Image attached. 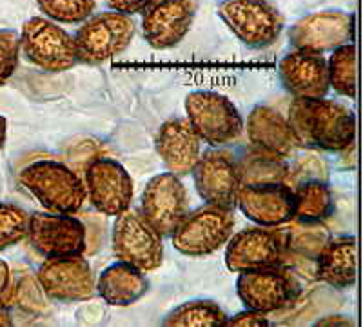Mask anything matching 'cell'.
<instances>
[{
    "mask_svg": "<svg viewBox=\"0 0 363 327\" xmlns=\"http://www.w3.org/2000/svg\"><path fill=\"white\" fill-rule=\"evenodd\" d=\"M298 145L343 151L354 144L356 118L345 104L323 99H294L287 113Z\"/></svg>",
    "mask_w": 363,
    "mask_h": 327,
    "instance_id": "6da1fadb",
    "label": "cell"
},
{
    "mask_svg": "<svg viewBox=\"0 0 363 327\" xmlns=\"http://www.w3.org/2000/svg\"><path fill=\"white\" fill-rule=\"evenodd\" d=\"M18 182L45 211L74 213L86 202V186L77 171L58 160H35L18 173Z\"/></svg>",
    "mask_w": 363,
    "mask_h": 327,
    "instance_id": "7a4b0ae2",
    "label": "cell"
},
{
    "mask_svg": "<svg viewBox=\"0 0 363 327\" xmlns=\"http://www.w3.org/2000/svg\"><path fill=\"white\" fill-rule=\"evenodd\" d=\"M187 122L200 140L211 148H223L242 137L245 122L233 100L209 89L191 92L186 96Z\"/></svg>",
    "mask_w": 363,
    "mask_h": 327,
    "instance_id": "3957f363",
    "label": "cell"
},
{
    "mask_svg": "<svg viewBox=\"0 0 363 327\" xmlns=\"http://www.w3.org/2000/svg\"><path fill=\"white\" fill-rule=\"evenodd\" d=\"M136 35V26L129 15L118 11H106L91 15L74 33V48L79 62H108L131 46Z\"/></svg>",
    "mask_w": 363,
    "mask_h": 327,
    "instance_id": "277c9868",
    "label": "cell"
},
{
    "mask_svg": "<svg viewBox=\"0 0 363 327\" xmlns=\"http://www.w3.org/2000/svg\"><path fill=\"white\" fill-rule=\"evenodd\" d=\"M235 229V209L206 206L187 211L180 220L171 240L177 251L186 257H207L227 244Z\"/></svg>",
    "mask_w": 363,
    "mask_h": 327,
    "instance_id": "5b68a950",
    "label": "cell"
},
{
    "mask_svg": "<svg viewBox=\"0 0 363 327\" xmlns=\"http://www.w3.org/2000/svg\"><path fill=\"white\" fill-rule=\"evenodd\" d=\"M218 15L244 46L265 50L280 38L285 21L269 0H222Z\"/></svg>",
    "mask_w": 363,
    "mask_h": 327,
    "instance_id": "8992f818",
    "label": "cell"
},
{
    "mask_svg": "<svg viewBox=\"0 0 363 327\" xmlns=\"http://www.w3.org/2000/svg\"><path fill=\"white\" fill-rule=\"evenodd\" d=\"M21 53L48 73H62L79 64L73 37L45 17L29 18L22 26Z\"/></svg>",
    "mask_w": 363,
    "mask_h": 327,
    "instance_id": "52a82bcc",
    "label": "cell"
},
{
    "mask_svg": "<svg viewBox=\"0 0 363 327\" xmlns=\"http://www.w3.org/2000/svg\"><path fill=\"white\" fill-rule=\"evenodd\" d=\"M164 236L149 224L144 215L125 209L116 215L113 224V253L120 262L131 264L140 271L158 270L164 260Z\"/></svg>",
    "mask_w": 363,
    "mask_h": 327,
    "instance_id": "ba28073f",
    "label": "cell"
},
{
    "mask_svg": "<svg viewBox=\"0 0 363 327\" xmlns=\"http://www.w3.org/2000/svg\"><path fill=\"white\" fill-rule=\"evenodd\" d=\"M300 280L284 265L242 271L236 280V294L247 309L272 313L296 302L300 296Z\"/></svg>",
    "mask_w": 363,
    "mask_h": 327,
    "instance_id": "9c48e42d",
    "label": "cell"
},
{
    "mask_svg": "<svg viewBox=\"0 0 363 327\" xmlns=\"http://www.w3.org/2000/svg\"><path fill=\"white\" fill-rule=\"evenodd\" d=\"M225 245V265L233 273L280 265L289 249L285 229L265 226L233 233Z\"/></svg>",
    "mask_w": 363,
    "mask_h": 327,
    "instance_id": "30bf717a",
    "label": "cell"
},
{
    "mask_svg": "<svg viewBox=\"0 0 363 327\" xmlns=\"http://www.w3.org/2000/svg\"><path fill=\"white\" fill-rule=\"evenodd\" d=\"M26 238L44 258L82 255L87 249L86 224L71 213H33Z\"/></svg>",
    "mask_w": 363,
    "mask_h": 327,
    "instance_id": "8fae6325",
    "label": "cell"
},
{
    "mask_svg": "<svg viewBox=\"0 0 363 327\" xmlns=\"http://www.w3.org/2000/svg\"><path fill=\"white\" fill-rule=\"evenodd\" d=\"M37 282L48 299L58 304L86 302L95 296V278L82 255L45 258L37 271Z\"/></svg>",
    "mask_w": 363,
    "mask_h": 327,
    "instance_id": "7c38bea8",
    "label": "cell"
},
{
    "mask_svg": "<svg viewBox=\"0 0 363 327\" xmlns=\"http://www.w3.org/2000/svg\"><path fill=\"white\" fill-rule=\"evenodd\" d=\"M356 17L347 11H318L294 22L289 29L291 46L298 51L323 55L345 44H354Z\"/></svg>",
    "mask_w": 363,
    "mask_h": 327,
    "instance_id": "4fadbf2b",
    "label": "cell"
},
{
    "mask_svg": "<svg viewBox=\"0 0 363 327\" xmlns=\"http://www.w3.org/2000/svg\"><path fill=\"white\" fill-rule=\"evenodd\" d=\"M86 196L96 211L116 216L133 204V178L120 162L113 158H95L84 174Z\"/></svg>",
    "mask_w": 363,
    "mask_h": 327,
    "instance_id": "5bb4252c",
    "label": "cell"
},
{
    "mask_svg": "<svg viewBox=\"0 0 363 327\" xmlns=\"http://www.w3.org/2000/svg\"><path fill=\"white\" fill-rule=\"evenodd\" d=\"M200 199L211 206L235 209L240 187L238 160L222 148H211L200 155L191 171Z\"/></svg>",
    "mask_w": 363,
    "mask_h": 327,
    "instance_id": "9a60e30c",
    "label": "cell"
},
{
    "mask_svg": "<svg viewBox=\"0 0 363 327\" xmlns=\"http://www.w3.org/2000/svg\"><path fill=\"white\" fill-rule=\"evenodd\" d=\"M142 15V33L153 50L178 46L193 28L199 0H153Z\"/></svg>",
    "mask_w": 363,
    "mask_h": 327,
    "instance_id": "2e32d148",
    "label": "cell"
},
{
    "mask_svg": "<svg viewBox=\"0 0 363 327\" xmlns=\"http://www.w3.org/2000/svg\"><path fill=\"white\" fill-rule=\"evenodd\" d=\"M142 215L162 236H171L189 211L187 189L173 173L155 174L142 193Z\"/></svg>",
    "mask_w": 363,
    "mask_h": 327,
    "instance_id": "e0dca14e",
    "label": "cell"
},
{
    "mask_svg": "<svg viewBox=\"0 0 363 327\" xmlns=\"http://www.w3.org/2000/svg\"><path fill=\"white\" fill-rule=\"evenodd\" d=\"M236 206L256 226L278 228L294 218V189L287 182L240 184Z\"/></svg>",
    "mask_w": 363,
    "mask_h": 327,
    "instance_id": "ac0fdd59",
    "label": "cell"
},
{
    "mask_svg": "<svg viewBox=\"0 0 363 327\" xmlns=\"http://www.w3.org/2000/svg\"><path fill=\"white\" fill-rule=\"evenodd\" d=\"M278 79L293 99H323L329 86L327 58L294 50L278 64Z\"/></svg>",
    "mask_w": 363,
    "mask_h": 327,
    "instance_id": "d6986e66",
    "label": "cell"
},
{
    "mask_svg": "<svg viewBox=\"0 0 363 327\" xmlns=\"http://www.w3.org/2000/svg\"><path fill=\"white\" fill-rule=\"evenodd\" d=\"M158 157L167 171L177 177H187L202 155V140L191 128L187 118H169L158 128L155 138Z\"/></svg>",
    "mask_w": 363,
    "mask_h": 327,
    "instance_id": "ffe728a7",
    "label": "cell"
},
{
    "mask_svg": "<svg viewBox=\"0 0 363 327\" xmlns=\"http://www.w3.org/2000/svg\"><path fill=\"white\" fill-rule=\"evenodd\" d=\"M247 138L255 151L287 158L298 145L287 116L271 106H256L247 116Z\"/></svg>",
    "mask_w": 363,
    "mask_h": 327,
    "instance_id": "44dd1931",
    "label": "cell"
},
{
    "mask_svg": "<svg viewBox=\"0 0 363 327\" xmlns=\"http://www.w3.org/2000/svg\"><path fill=\"white\" fill-rule=\"evenodd\" d=\"M356 240L354 236L330 238L316 255V278L335 289H347L356 282Z\"/></svg>",
    "mask_w": 363,
    "mask_h": 327,
    "instance_id": "7402d4cb",
    "label": "cell"
},
{
    "mask_svg": "<svg viewBox=\"0 0 363 327\" xmlns=\"http://www.w3.org/2000/svg\"><path fill=\"white\" fill-rule=\"evenodd\" d=\"M96 293L109 306L129 307L136 304L149 291V280L144 271L125 262H116L100 273L96 280Z\"/></svg>",
    "mask_w": 363,
    "mask_h": 327,
    "instance_id": "603a6c76",
    "label": "cell"
},
{
    "mask_svg": "<svg viewBox=\"0 0 363 327\" xmlns=\"http://www.w3.org/2000/svg\"><path fill=\"white\" fill-rule=\"evenodd\" d=\"M294 189V218L296 222L322 224L335 211V199L323 180H306Z\"/></svg>",
    "mask_w": 363,
    "mask_h": 327,
    "instance_id": "cb8c5ba5",
    "label": "cell"
},
{
    "mask_svg": "<svg viewBox=\"0 0 363 327\" xmlns=\"http://www.w3.org/2000/svg\"><path fill=\"white\" fill-rule=\"evenodd\" d=\"M225 311L213 300H191L182 304L165 316L162 326L167 327H222L225 326Z\"/></svg>",
    "mask_w": 363,
    "mask_h": 327,
    "instance_id": "d4e9b609",
    "label": "cell"
},
{
    "mask_svg": "<svg viewBox=\"0 0 363 327\" xmlns=\"http://www.w3.org/2000/svg\"><path fill=\"white\" fill-rule=\"evenodd\" d=\"M327 73H329V86L338 95L345 99L356 96V46L345 44L330 51L327 60Z\"/></svg>",
    "mask_w": 363,
    "mask_h": 327,
    "instance_id": "484cf974",
    "label": "cell"
},
{
    "mask_svg": "<svg viewBox=\"0 0 363 327\" xmlns=\"http://www.w3.org/2000/svg\"><path fill=\"white\" fill-rule=\"evenodd\" d=\"M240 184H262V182H285L289 167L285 166L284 158L256 151L251 158L238 162Z\"/></svg>",
    "mask_w": 363,
    "mask_h": 327,
    "instance_id": "4316f807",
    "label": "cell"
},
{
    "mask_svg": "<svg viewBox=\"0 0 363 327\" xmlns=\"http://www.w3.org/2000/svg\"><path fill=\"white\" fill-rule=\"evenodd\" d=\"M45 18L57 24H82L95 13V0H37Z\"/></svg>",
    "mask_w": 363,
    "mask_h": 327,
    "instance_id": "83f0119b",
    "label": "cell"
},
{
    "mask_svg": "<svg viewBox=\"0 0 363 327\" xmlns=\"http://www.w3.org/2000/svg\"><path fill=\"white\" fill-rule=\"evenodd\" d=\"M29 213L17 204L0 202V251L21 244L28 236Z\"/></svg>",
    "mask_w": 363,
    "mask_h": 327,
    "instance_id": "f1b7e54d",
    "label": "cell"
},
{
    "mask_svg": "<svg viewBox=\"0 0 363 327\" xmlns=\"http://www.w3.org/2000/svg\"><path fill=\"white\" fill-rule=\"evenodd\" d=\"M21 58V35L9 29L0 31V87L17 71Z\"/></svg>",
    "mask_w": 363,
    "mask_h": 327,
    "instance_id": "f546056e",
    "label": "cell"
},
{
    "mask_svg": "<svg viewBox=\"0 0 363 327\" xmlns=\"http://www.w3.org/2000/svg\"><path fill=\"white\" fill-rule=\"evenodd\" d=\"M225 326L229 327H260V326H271V322L267 320L265 313L255 309H245L242 313L235 316H227Z\"/></svg>",
    "mask_w": 363,
    "mask_h": 327,
    "instance_id": "4dcf8cb0",
    "label": "cell"
},
{
    "mask_svg": "<svg viewBox=\"0 0 363 327\" xmlns=\"http://www.w3.org/2000/svg\"><path fill=\"white\" fill-rule=\"evenodd\" d=\"M153 0H108V4L111 6L113 11L124 13V15H136L142 13Z\"/></svg>",
    "mask_w": 363,
    "mask_h": 327,
    "instance_id": "1f68e13d",
    "label": "cell"
},
{
    "mask_svg": "<svg viewBox=\"0 0 363 327\" xmlns=\"http://www.w3.org/2000/svg\"><path fill=\"white\" fill-rule=\"evenodd\" d=\"M11 271L4 260H0V304L8 306L11 299Z\"/></svg>",
    "mask_w": 363,
    "mask_h": 327,
    "instance_id": "d6a6232c",
    "label": "cell"
},
{
    "mask_svg": "<svg viewBox=\"0 0 363 327\" xmlns=\"http://www.w3.org/2000/svg\"><path fill=\"white\" fill-rule=\"evenodd\" d=\"M340 318L342 320H338V316H327V318L316 322V326H354V322L347 316H340Z\"/></svg>",
    "mask_w": 363,
    "mask_h": 327,
    "instance_id": "836d02e7",
    "label": "cell"
},
{
    "mask_svg": "<svg viewBox=\"0 0 363 327\" xmlns=\"http://www.w3.org/2000/svg\"><path fill=\"white\" fill-rule=\"evenodd\" d=\"M13 326V316L9 313L8 306L0 304V327H11Z\"/></svg>",
    "mask_w": 363,
    "mask_h": 327,
    "instance_id": "e575fe53",
    "label": "cell"
},
{
    "mask_svg": "<svg viewBox=\"0 0 363 327\" xmlns=\"http://www.w3.org/2000/svg\"><path fill=\"white\" fill-rule=\"evenodd\" d=\"M6 137H8V122L2 115H0V150H2V145H4Z\"/></svg>",
    "mask_w": 363,
    "mask_h": 327,
    "instance_id": "d590c367",
    "label": "cell"
}]
</instances>
